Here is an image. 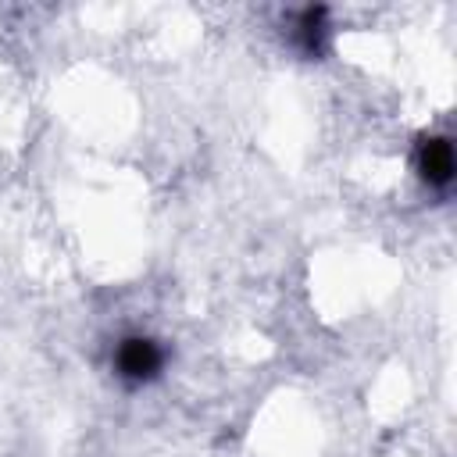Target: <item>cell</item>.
Returning a JSON list of instances; mask_svg holds the SVG:
<instances>
[{
    "label": "cell",
    "mask_w": 457,
    "mask_h": 457,
    "mask_svg": "<svg viewBox=\"0 0 457 457\" xmlns=\"http://www.w3.org/2000/svg\"><path fill=\"white\" fill-rule=\"evenodd\" d=\"M164 368V350L157 339L150 336H125L118 346H114V371L121 382L129 386H143L150 378H157Z\"/></svg>",
    "instance_id": "6da1fadb"
},
{
    "label": "cell",
    "mask_w": 457,
    "mask_h": 457,
    "mask_svg": "<svg viewBox=\"0 0 457 457\" xmlns=\"http://www.w3.org/2000/svg\"><path fill=\"white\" fill-rule=\"evenodd\" d=\"M418 171L428 186H450L453 179V143L446 136H425L418 146Z\"/></svg>",
    "instance_id": "7a4b0ae2"
}]
</instances>
